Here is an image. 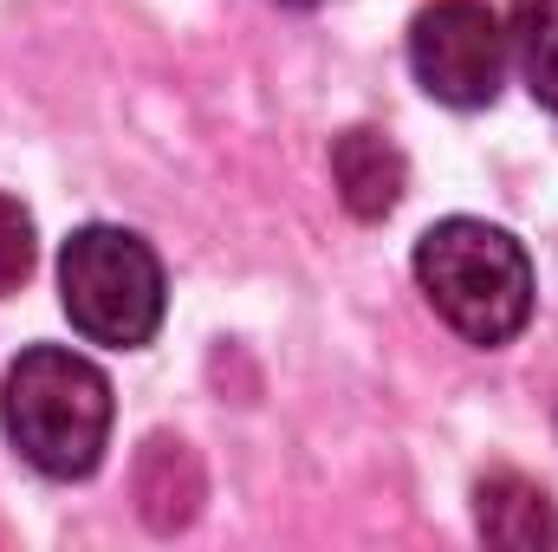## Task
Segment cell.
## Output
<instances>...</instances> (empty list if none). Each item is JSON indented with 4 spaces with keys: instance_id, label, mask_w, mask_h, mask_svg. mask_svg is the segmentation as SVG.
Segmentation results:
<instances>
[{
    "instance_id": "cell-7",
    "label": "cell",
    "mask_w": 558,
    "mask_h": 552,
    "mask_svg": "<svg viewBox=\"0 0 558 552\" xmlns=\"http://www.w3.org/2000/svg\"><path fill=\"white\" fill-rule=\"evenodd\" d=\"M137 507L156 533H175V527L195 520V507H202V468H195L189 442H175V435H149V442H143Z\"/></svg>"
},
{
    "instance_id": "cell-2",
    "label": "cell",
    "mask_w": 558,
    "mask_h": 552,
    "mask_svg": "<svg viewBox=\"0 0 558 552\" xmlns=\"http://www.w3.org/2000/svg\"><path fill=\"white\" fill-rule=\"evenodd\" d=\"M416 286L435 305V319L454 338L481 345V351L513 345L526 332V319H533V261H526V248L507 228L474 221V215H448L416 241Z\"/></svg>"
},
{
    "instance_id": "cell-3",
    "label": "cell",
    "mask_w": 558,
    "mask_h": 552,
    "mask_svg": "<svg viewBox=\"0 0 558 552\" xmlns=\"http://www.w3.org/2000/svg\"><path fill=\"white\" fill-rule=\"evenodd\" d=\"M59 305H65V319L85 345L143 351L162 332V312H169L156 248L131 228H111V221L72 228L65 248H59Z\"/></svg>"
},
{
    "instance_id": "cell-4",
    "label": "cell",
    "mask_w": 558,
    "mask_h": 552,
    "mask_svg": "<svg viewBox=\"0 0 558 552\" xmlns=\"http://www.w3.org/2000/svg\"><path fill=\"white\" fill-rule=\"evenodd\" d=\"M410 72L448 111H487L507 85V26L487 0H428L410 20Z\"/></svg>"
},
{
    "instance_id": "cell-5",
    "label": "cell",
    "mask_w": 558,
    "mask_h": 552,
    "mask_svg": "<svg viewBox=\"0 0 558 552\" xmlns=\"http://www.w3.org/2000/svg\"><path fill=\"white\" fill-rule=\"evenodd\" d=\"M331 182H338V202L357 221H384L410 189V163H403L397 137H384L371 124H351L344 137H331Z\"/></svg>"
},
{
    "instance_id": "cell-9",
    "label": "cell",
    "mask_w": 558,
    "mask_h": 552,
    "mask_svg": "<svg viewBox=\"0 0 558 552\" xmlns=\"http://www.w3.org/2000/svg\"><path fill=\"white\" fill-rule=\"evenodd\" d=\"M33 261H39V235H33V215H26L13 195H0V299L26 286Z\"/></svg>"
},
{
    "instance_id": "cell-6",
    "label": "cell",
    "mask_w": 558,
    "mask_h": 552,
    "mask_svg": "<svg viewBox=\"0 0 558 552\" xmlns=\"http://www.w3.org/2000/svg\"><path fill=\"white\" fill-rule=\"evenodd\" d=\"M474 527L487 547L507 552H539L558 547V507L539 481H526L520 468H487L474 481Z\"/></svg>"
},
{
    "instance_id": "cell-11",
    "label": "cell",
    "mask_w": 558,
    "mask_h": 552,
    "mask_svg": "<svg viewBox=\"0 0 558 552\" xmlns=\"http://www.w3.org/2000/svg\"><path fill=\"white\" fill-rule=\"evenodd\" d=\"M553 416H558V404H553Z\"/></svg>"
},
{
    "instance_id": "cell-8",
    "label": "cell",
    "mask_w": 558,
    "mask_h": 552,
    "mask_svg": "<svg viewBox=\"0 0 558 552\" xmlns=\"http://www.w3.org/2000/svg\"><path fill=\"white\" fill-rule=\"evenodd\" d=\"M507 59L520 65L526 92L558 111V0H513L507 7Z\"/></svg>"
},
{
    "instance_id": "cell-1",
    "label": "cell",
    "mask_w": 558,
    "mask_h": 552,
    "mask_svg": "<svg viewBox=\"0 0 558 552\" xmlns=\"http://www.w3.org/2000/svg\"><path fill=\"white\" fill-rule=\"evenodd\" d=\"M111 377L65 345H26L7 364L0 429L46 481H85L111 448Z\"/></svg>"
},
{
    "instance_id": "cell-10",
    "label": "cell",
    "mask_w": 558,
    "mask_h": 552,
    "mask_svg": "<svg viewBox=\"0 0 558 552\" xmlns=\"http://www.w3.org/2000/svg\"><path fill=\"white\" fill-rule=\"evenodd\" d=\"M279 7H318V0H279Z\"/></svg>"
}]
</instances>
